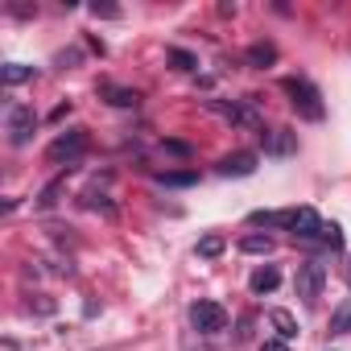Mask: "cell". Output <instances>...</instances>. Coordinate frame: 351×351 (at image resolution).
<instances>
[{
    "label": "cell",
    "mask_w": 351,
    "mask_h": 351,
    "mask_svg": "<svg viewBox=\"0 0 351 351\" xmlns=\"http://www.w3.org/2000/svg\"><path fill=\"white\" fill-rule=\"evenodd\" d=\"M281 91L289 95V108L302 116V120H310V124H318L322 116H326V108H322V95H318V87L310 83V79H281Z\"/></svg>",
    "instance_id": "cell-1"
},
{
    "label": "cell",
    "mask_w": 351,
    "mask_h": 351,
    "mask_svg": "<svg viewBox=\"0 0 351 351\" xmlns=\"http://www.w3.org/2000/svg\"><path fill=\"white\" fill-rule=\"evenodd\" d=\"M87 145H91L87 128H66V132H58V136L50 141V149H46V161H50V165H66V169H75V165L83 161Z\"/></svg>",
    "instance_id": "cell-2"
},
{
    "label": "cell",
    "mask_w": 351,
    "mask_h": 351,
    "mask_svg": "<svg viewBox=\"0 0 351 351\" xmlns=\"http://www.w3.org/2000/svg\"><path fill=\"white\" fill-rule=\"evenodd\" d=\"M273 228H285L293 232L298 240H314L322 236V219L314 207H293V211H273Z\"/></svg>",
    "instance_id": "cell-3"
},
{
    "label": "cell",
    "mask_w": 351,
    "mask_h": 351,
    "mask_svg": "<svg viewBox=\"0 0 351 351\" xmlns=\"http://www.w3.org/2000/svg\"><path fill=\"white\" fill-rule=\"evenodd\" d=\"M322 285H326V265H318V261H302L298 273H293V289H298V298H302L306 306H314V302L322 298Z\"/></svg>",
    "instance_id": "cell-4"
},
{
    "label": "cell",
    "mask_w": 351,
    "mask_h": 351,
    "mask_svg": "<svg viewBox=\"0 0 351 351\" xmlns=\"http://www.w3.org/2000/svg\"><path fill=\"white\" fill-rule=\"evenodd\" d=\"M5 128H9V145H29L34 141V128H38V116L29 104H9V116H5Z\"/></svg>",
    "instance_id": "cell-5"
},
{
    "label": "cell",
    "mask_w": 351,
    "mask_h": 351,
    "mask_svg": "<svg viewBox=\"0 0 351 351\" xmlns=\"http://www.w3.org/2000/svg\"><path fill=\"white\" fill-rule=\"evenodd\" d=\"M191 322H195L199 335H219L228 326V310L219 302H195L191 306Z\"/></svg>",
    "instance_id": "cell-6"
},
{
    "label": "cell",
    "mask_w": 351,
    "mask_h": 351,
    "mask_svg": "<svg viewBox=\"0 0 351 351\" xmlns=\"http://www.w3.org/2000/svg\"><path fill=\"white\" fill-rule=\"evenodd\" d=\"M211 112H219L223 120H232V124H240V128H261V120H256V112H252V99H232V104H223V99H203Z\"/></svg>",
    "instance_id": "cell-7"
},
{
    "label": "cell",
    "mask_w": 351,
    "mask_h": 351,
    "mask_svg": "<svg viewBox=\"0 0 351 351\" xmlns=\"http://www.w3.org/2000/svg\"><path fill=\"white\" fill-rule=\"evenodd\" d=\"M223 178H248V173H256V153H248V149H240V153H228L219 165H215Z\"/></svg>",
    "instance_id": "cell-8"
},
{
    "label": "cell",
    "mask_w": 351,
    "mask_h": 351,
    "mask_svg": "<svg viewBox=\"0 0 351 351\" xmlns=\"http://www.w3.org/2000/svg\"><path fill=\"white\" fill-rule=\"evenodd\" d=\"M261 141H265V153H277V157H289V153L298 149V132H289V128L261 132Z\"/></svg>",
    "instance_id": "cell-9"
},
{
    "label": "cell",
    "mask_w": 351,
    "mask_h": 351,
    "mask_svg": "<svg viewBox=\"0 0 351 351\" xmlns=\"http://www.w3.org/2000/svg\"><path fill=\"white\" fill-rule=\"evenodd\" d=\"M248 285H252V293H273V289L281 285V273H277L273 265H265V269H256V273H252V281H248Z\"/></svg>",
    "instance_id": "cell-10"
},
{
    "label": "cell",
    "mask_w": 351,
    "mask_h": 351,
    "mask_svg": "<svg viewBox=\"0 0 351 351\" xmlns=\"http://www.w3.org/2000/svg\"><path fill=\"white\" fill-rule=\"evenodd\" d=\"M244 58H248V66H261V71H265V66L277 62V46H273V42H256Z\"/></svg>",
    "instance_id": "cell-11"
},
{
    "label": "cell",
    "mask_w": 351,
    "mask_h": 351,
    "mask_svg": "<svg viewBox=\"0 0 351 351\" xmlns=\"http://www.w3.org/2000/svg\"><path fill=\"white\" fill-rule=\"evenodd\" d=\"M0 79H5V87L29 83V79H34V66H25V62H5V66H0Z\"/></svg>",
    "instance_id": "cell-12"
},
{
    "label": "cell",
    "mask_w": 351,
    "mask_h": 351,
    "mask_svg": "<svg viewBox=\"0 0 351 351\" xmlns=\"http://www.w3.org/2000/svg\"><path fill=\"white\" fill-rule=\"evenodd\" d=\"M157 182H161V186H195L199 173H195V169H161Z\"/></svg>",
    "instance_id": "cell-13"
},
{
    "label": "cell",
    "mask_w": 351,
    "mask_h": 351,
    "mask_svg": "<svg viewBox=\"0 0 351 351\" xmlns=\"http://www.w3.org/2000/svg\"><path fill=\"white\" fill-rule=\"evenodd\" d=\"M99 91H104V95H108V104H116V108H136V104H141V95H136V91H128V87H112V83H104Z\"/></svg>",
    "instance_id": "cell-14"
},
{
    "label": "cell",
    "mask_w": 351,
    "mask_h": 351,
    "mask_svg": "<svg viewBox=\"0 0 351 351\" xmlns=\"http://www.w3.org/2000/svg\"><path fill=\"white\" fill-rule=\"evenodd\" d=\"M269 322L277 326L281 339H293V335H298V318H293L289 310H269Z\"/></svg>",
    "instance_id": "cell-15"
},
{
    "label": "cell",
    "mask_w": 351,
    "mask_h": 351,
    "mask_svg": "<svg viewBox=\"0 0 351 351\" xmlns=\"http://www.w3.org/2000/svg\"><path fill=\"white\" fill-rule=\"evenodd\" d=\"M223 248H228V240H223L219 232H211V236H203V240H199V256H203V261L223 256Z\"/></svg>",
    "instance_id": "cell-16"
},
{
    "label": "cell",
    "mask_w": 351,
    "mask_h": 351,
    "mask_svg": "<svg viewBox=\"0 0 351 351\" xmlns=\"http://www.w3.org/2000/svg\"><path fill=\"white\" fill-rule=\"evenodd\" d=\"M240 252H248V256H269V252H273V240H269V236H244V240H240Z\"/></svg>",
    "instance_id": "cell-17"
},
{
    "label": "cell",
    "mask_w": 351,
    "mask_h": 351,
    "mask_svg": "<svg viewBox=\"0 0 351 351\" xmlns=\"http://www.w3.org/2000/svg\"><path fill=\"white\" fill-rule=\"evenodd\" d=\"M330 335H351V298L330 314Z\"/></svg>",
    "instance_id": "cell-18"
},
{
    "label": "cell",
    "mask_w": 351,
    "mask_h": 351,
    "mask_svg": "<svg viewBox=\"0 0 351 351\" xmlns=\"http://www.w3.org/2000/svg\"><path fill=\"white\" fill-rule=\"evenodd\" d=\"M330 252H343V228L339 223H322V236H318Z\"/></svg>",
    "instance_id": "cell-19"
},
{
    "label": "cell",
    "mask_w": 351,
    "mask_h": 351,
    "mask_svg": "<svg viewBox=\"0 0 351 351\" xmlns=\"http://www.w3.org/2000/svg\"><path fill=\"white\" fill-rule=\"evenodd\" d=\"M169 62H173V71H195L199 66L195 54H186V50H169Z\"/></svg>",
    "instance_id": "cell-20"
},
{
    "label": "cell",
    "mask_w": 351,
    "mask_h": 351,
    "mask_svg": "<svg viewBox=\"0 0 351 351\" xmlns=\"http://www.w3.org/2000/svg\"><path fill=\"white\" fill-rule=\"evenodd\" d=\"M91 17H99V21H116V17H120V9H116V5H108V0H95V5H91Z\"/></svg>",
    "instance_id": "cell-21"
},
{
    "label": "cell",
    "mask_w": 351,
    "mask_h": 351,
    "mask_svg": "<svg viewBox=\"0 0 351 351\" xmlns=\"http://www.w3.org/2000/svg\"><path fill=\"white\" fill-rule=\"evenodd\" d=\"M62 182H66V178H54V182H50V186L42 191V199H38V207H54V195L62 191Z\"/></svg>",
    "instance_id": "cell-22"
},
{
    "label": "cell",
    "mask_w": 351,
    "mask_h": 351,
    "mask_svg": "<svg viewBox=\"0 0 351 351\" xmlns=\"http://www.w3.org/2000/svg\"><path fill=\"white\" fill-rule=\"evenodd\" d=\"M248 223H252V228H273V211H252Z\"/></svg>",
    "instance_id": "cell-23"
},
{
    "label": "cell",
    "mask_w": 351,
    "mask_h": 351,
    "mask_svg": "<svg viewBox=\"0 0 351 351\" xmlns=\"http://www.w3.org/2000/svg\"><path fill=\"white\" fill-rule=\"evenodd\" d=\"M165 149L178 153V157H191V145H186V141H165Z\"/></svg>",
    "instance_id": "cell-24"
},
{
    "label": "cell",
    "mask_w": 351,
    "mask_h": 351,
    "mask_svg": "<svg viewBox=\"0 0 351 351\" xmlns=\"http://www.w3.org/2000/svg\"><path fill=\"white\" fill-rule=\"evenodd\" d=\"M261 351H289V347H285V339H269V343H265Z\"/></svg>",
    "instance_id": "cell-25"
},
{
    "label": "cell",
    "mask_w": 351,
    "mask_h": 351,
    "mask_svg": "<svg viewBox=\"0 0 351 351\" xmlns=\"http://www.w3.org/2000/svg\"><path fill=\"white\" fill-rule=\"evenodd\" d=\"M347 285H351V261H347Z\"/></svg>",
    "instance_id": "cell-26"
}]
</instances>
